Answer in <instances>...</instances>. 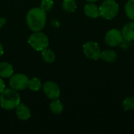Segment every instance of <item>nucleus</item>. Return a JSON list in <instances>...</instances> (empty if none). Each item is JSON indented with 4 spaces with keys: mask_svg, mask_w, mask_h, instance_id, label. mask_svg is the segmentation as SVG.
I'll list each match as a JSON object with an SVG mask.
<instances>
[{
    "mask_svg": "<svg viewBox=\"0 0 134 134\" xmlns=\"http://www.w3.org/2000/svg\"><path fill=\"white\" fill-rule=\"evenodd\" d=\"M42 57L46 63H53L55 60L56 55L54 52L49 49H45L42 51Z\"/></svg>",
    "mask_w": 134,
    "mask_h": 134,
    "instance_id": "obj_15",
    "label": "nucleus"
},
{
    "mask_svg": "<svg viewBox=\"0 0 134 134\" xmlns=\"http://www.w3.org/2000/svg\"><path fill=\"white\" fill-rule=\"evenodd\" d=\"M53 6V0H42L41 2L40 8L42 9L44 11L47 12L49 11Z\"/></svg>",
    "mask_w": 134,
    "mask_h": 134,
    "instance_id": "obj_20",
    "label": "nucleus"
},
{
    "mask_svg": "<svg viewBox=\"0 0 134 134\" xmlns=\"http://www.w3.org/2000/svg\"><path fill=\"white\" fill-rule=\"evenodd\" d=\"M122 35L123 38L127 41H133L134 40V21L129 22L125 24L122 29Z\"/></svg>",
    "mask_w": 134,
    "mask_h": 134,
    "instance_id": "obj_10",
    "label": "nucleus"
},
{
    "mask_svg": "<svg viewBox=\"0 0 134 134\" xmlns=\"http://www.w3.org/2000/svg\"><path fill=\"white\" fill-rule=\"evenodd\" d=\"M119 10V5L115 0H104L99 6L100 16L105 20L115 18Z\"/></svg>",
    "mask_w": 134,
    "mask_h": 134,
    "instance_id": "obj_3",
    "label": "nucleus"
},
{
    "mask_svg": "<svg viewBox=\"0 0 134 134\" xmlns=\"http://www.w3.org/2000/svg\"><path fill=\"white\" fill-rule=\"evenodd\" d=\"M28 44L36 51H42L49 46V38L44 33L36 31L28 38Z\"/></svg>",
    "mask_w": 134,
    "mask_h": 134,
    "instance_id": "obj_4",
    "label": "nucleus"
},
{
    "mask_svg": "<svg viewBox=\"0 0 134 134\" xmlns=\"http://www.w3.org/2000/svg\"><path fill=\"white\" fill-rule=\"evenodd\" d=\"M62 6L64 10L68 13H73L77 9V4L75 0H63Z\"/></svg>",
    "mask_w": 134,
    "mask_h": 134,
    "instance_id": "obj_16",
    "label": "nucleus"
},
{
    "mask_svg": "<svg viewBox=\"0 0 134 134\" xmlns=\"http://www.w3.org/2000/svg\"><path fill=\"white\" fill-rule=\"evenodd\" d=\"M43 92L45 95L51 100L58 99L60 94V89L56 82L49 81L46 82L43 86Z\"/></svg>",
    "mask_w": 134,
    "mask_h": 134,
    "instance_id": "obj_8",
    "label": "nucleus"
},
{
    "mask_svg": "<svg viewBox=\"0 0 134 134\" xmlns=\"http://www.w3.org/2000/svg\"><path fill=\"white\" fill-rule=\"evenodd\" d=\"M6 20L5 18H0V28L2 27V25L5 23Z\"/></svg>",
    "mask_w": 134,
    "mask_h": 134,
    "instance_id": "obj_22",
    "label": "nucleus"
},
{
    "mask_svg": "<svg viewBox=\"0 0 134 134\" xmlns=\"http://www.w3.org/2000/svg\"><path fill=\"white\" fill-rule=\"evenodd\" d=\"M46 12L41 8L31 9L26 16L27 24L32 31H40L46 23Z\"/></svg>",
    "mask_w": 134,
    "mask_h": 134,
    "instance_id": "obj_1",
    "label": "nucleus"
},
{
    "mask_svg": "<svg viewBox=\"0 0 134 134\" xmlns=\"http://www.w3.org/2000/svg\"><path fill=\"white\" fill-rule=\"evenodd\" d=\"M126 15L130 20H134V0H128L125 5Z\"/></svg>",
    "mask_w": 134,
    "mask_h": 134,
    "instance_id": "obj_18",
    "label": "nucleus"
},
{
    "mask_svg": "<svg viewBox=\"0 0 134 134\" xmlns=\"http://www.w3.org/2000/svg\"><path fill=\"white\" fill-rule=\"evenodd\" d=\"M29 79L24 74H16L12 75L9 79V86L12 89L18 91L28 87Z\"/></svg>",
    "mask_w": 134,
    "mask_h": 134,
    "instance_id": "obj_7",
    "label": "nucleus"
},
{
    "mask_svg": "<svg viewBox=\"0 0 134 134\" xmlns=\"http://www.w3.org/2000/svg\"><path fill=\"white\" fill-rule=\"evenodd\" d=\"M122 106L125 111H132L134 109V97H126L122 102Z\"/></svg>",
    "mask_w": 134,
    "mask_h": 134,
    "instance_id": "obj_19",
    "label": "nucleus"
},
{
    "mask_svg": "<svg viewBox=\"0 0 134 134\" xmlns=\"http://www.w3.org/2000/svg\"><path fill=\"white\" fill-rule=\"evenodd\" d=\"M5 89V83L4 82L2 81V79H0V94L2 93V91Z\"/></svg>",
    "mask_w": 134,
    "mask_h": 134,
    "instance_id": "obj_21",
    "label": "nucleus"
},
{
    "mask_svg": "<svg viewBox=\"0 0 134 134\" xmlns=\"http://www.w3.org/2000/svg\"><path fill=\"white\" fill-rule=\"evenodd\" d=\"M83 53L88 59L97 60L100 57V48L99 44L96 42L90 41L85 43L82 46Z\"/></svg>",
    "mask_w": 134,
    "mask_h": 134,
    "instance_id": "obj_5",
    "label": "nucleus"
},
{
    "mask_svg": "<svg viewBox=\"0 0 134 134\" xmlns=\"http://www.w3.org/2000/svg\"><path fill=\"white\" fill-rule=\"evenodd\" d=\"M86 1L88 2H97L98 0H86Z\"/></svg>",
    "mask_w": 134,
    "mask_h": 134,
    "instance_id": "obj_24",
    "label": "nucleus"
},
{
    "mask_svg": "<svg viewBox=\"0 0 134 134\" xmlns=\"http://www.w3.org/2000/svg\"><path fill=\"white\" fill-rule=\"evenodd\" d=\"M16 114L19 119L25 121L31 117V111L27 106L24 104H19L16 108Z\"/></svg>",
    "mask_w": 134,
    "mask_h": 134,
    "instance_id": "obj_9",
    "label": "nucleus"
},
{
    "mask_svg": "<svg viewBox=\"0 0 134 134\" xmlns=\"http://www.w3.org/2000/svg\"><path fill=\"white\" fill-rule=\"evenodd\" d=\"M49 108L53 113L56 115H59L63 111L64 106L62 103L60 102V100H59L58 99H55V100H53V101L50 103Z\"/></svg>",
    "mask_w": 134,
    "mask_h": 134,
    "instance_id": "obj_14",
    "label": "nucleus"
},
{
    "mask_svg": "<svg viewBox=\"0 0 134 134\" xmlns=\"http://www.w3.org/2000/svg\"><path fill=\"white\" fill-rule=\"evenodd\" d=\"M100 58L108 63H112L116 60L117 53L112 49H105L104 51H101Z\"/></svg>",
    "mask_w": 134,
    "mask_h": 134,
    "instance_id": "obj_13",
    "label": "nucleus"
},
{
    "mask_svg": "<svg viewBox=\"0 0 134 134\" xmlns=\"http://www.w3.org/2000/svg\"><path fill=\"white\" fill-rule=\"evenodd\" d=\"M28 87L32 91H38L42 88V82L39 79L34 77L31 79H29L28 82Z\"/></svg>",
    "mask_w": 134,
    "mask_h": 134,
    "instance_id": "obj_17",
    "label": "nucleus"
},
{
    "mask_svg": "<svg viewBox=\"0 0 134 134\" xmlns=\"http://www.w3.org/2000/svg\"><path fill=\"white\" fill-rule=\"evenodd\" d=\"M13 74V66L7 62L0 63V77L1 78H10Z\"/></svg>",
    "mask_w": 134,
    "mask_h": 134,
    "instance_id": "obj_12",
    "label": "nucleus"
},
{
    "mask_svg": "<svg viewBox=\"0 0 134 134\" xmlns=\"http://www.w3.org/2000/svg\"><path fill=\"white\" fill-rule=\"evenodd\" d=\"M123 39L124 38L122 32L116 28L109 30L104 36V41L106 44L111 47H116L120 46Z\"/></svg>",
    "mask_w": 134,
    "mask_h": 134,
    "instance_id": "obj_6",
    "label": "nucleus"
},
{
    "mask_svg": "<svg viewBox=\"0 0 134 134\" xmlns=\"http://www.w3.org/2000/svg\"><path fill=\"white\" fill-rule=\"evenodd\" d=\"M3 52H4V49H3V46L2 45V43H0V57L3 54Z\"/></svg>",
    "mask_w": 134,
    "mask_h": 134,
    "instance_id": "obj_23",
    "label": "nucleus"
},
{
    "mask_svg": "<svg viewBox=\"0 0 134 134\" xmlns=\"http://www.w3.org/2000/svg\"><path fill=\"white\" fill-rule=\"evenodd\" d=\"M20 103L18 92L13 89H5L0 95V106L5 110L15 109Z\"/></svg>",
    "mask_w": 134,
    "mask_h": 134,
    "instance_id": "obj_2",
    "label": "nucleus"
},
{
    "mask_svg": "<svg viewBox=\"0 0 134 134\" xmlns=\"http://www.w3.org/2000/svg\"><path fill=\"white\" fill-rule=\"evenodd\" d=\"M85 14L90 18H97L100 16L99 7L93 2L87 3L84 7Z\"/></svg>",
    "mask_w": 134,
    "mask_h": 134,
    "instance_id": "obj_11",
    "label": "nucleus"
}]
</instances>
